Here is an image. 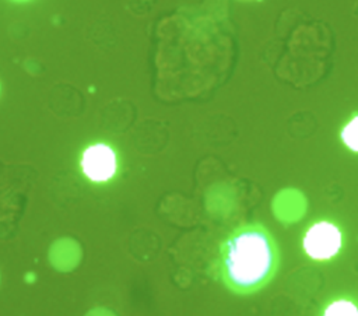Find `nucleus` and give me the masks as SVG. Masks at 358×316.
Returning a JSON list of instances; mask_svg holds the SVG:
<instances>
[{"instance_id": "f257e3e1", "label": "nucleus", "mask_w": 358, "mask_h": 316, "mask_svg": "<svg viewBox=\"0 0 358 316\" xmlns=\"http://www.w3.org/2000/svg\"><path fill=\"white\" fill-rule=\"evenodd\" d=\"M218 267L224 284L231 291L255 292L263 288L277 271V245L262 225H242L221 243Z\"/></svg>"}, {"instance_id": "f03ea898", "label": "nucleus", "mask_w": 358, "mask_h": 316, "mask_svg": "<svg viewBox=\"0 0 358 316\" xmlns=\"http://www.w3.org/2000/svg\"><path fill=\"white\" fill-rule=\"evenodd\" d=\"M302 243L310 259L329 260L341 249L343 236L337 225L329 221H319L308 228Z\"/></svg>"}, {"instance_id": "7ed1b4c3", "label": "nucleus", "mask_w": 358, "mask_h": 316, "mask_svg": "<svg viewBox=\"0 0 358 316\" xmlns=\"http://www.w3.org/2000/svg\"><path fill=\"white\" fill-rule=\"evenodd\" d=\"M80 166L91 182L103 183L116 175L117 157L109 144L95 143L83 151Z\"/></svg>"}, {"instance_id": "20e7f679", "label": "nucleus", "mask_w": 358, "mask_h": 316, "mask_svg": "<svg viewBox=\"0 0 358 316\" xmlns=\"http://www.w3.org/2000/svg\"><path fill=\"white\" fill-rule=\"evenodd\" d=\"M323 316H358V306L350 299H336L326 306Z\"/></svg>"}, {"instance_id": "39448f33", "label": "nucleus", "mask_w": 358, "mask_h": 316, "mask_svg": "<svg viewBox=\"0 0 358 316\" xmlns=\"http://www.w3.org/2000/svg\"><path fill=\"white\" fill-rule=\"evenodd\" d=\"M343 143L352 151L358 152V115L354 116L341 131Z\"/></svg>"}, {"instance_id": "423d86ee", "label": "nucleus", "mask_w": 358, "mask_h": 316, "mask_svg": "<svg viewBox=\"0 0 358 316\" xmlns=\"http://www.w3.org/2000/svg\"><path fill=\"white\" fill-rule=\"evenodd\" d=\"M13 1H28V0H13Z\"/></svg>"}]
</instances>
